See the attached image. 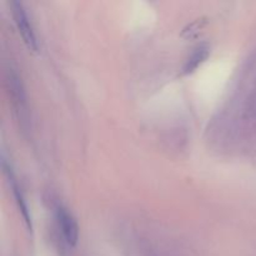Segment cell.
Here are the masks:
<instances>
[{"mask_svg": "<svg viewBox=\"0 0 256 256\" xmlns=\"http://www.w3.org/2000/svg\"><path fill=\"white\" fill-rule=\"evenodd\" d=\"M58 222H59V226L68 244L72 246L76 245L78 239H79V228H78L76 220L74 219V216L65 208H59Z\"/></svg>", "mask_w": 256, "mask_h": 256, "instance_id": "cell-2", "label": "cell"}, {"mask_svg": "<svg viewBox=\"0 0 256 256\" xmlns=\"http://www.w3.org/2000/svg\"><path fill=\"white\" fill-rule=\"evenodd\" d=\"M208 54H209V49L204 45L198 48L194 52H192V56L188 59V62H185L184 68H182V74H189V72H194L202 62L208 58Z\"/></svg>", "mask_w": 256, "mask_h": 256, "instance_id": "cell-3", "label": "cell"}, {"mask_svg": "<svg viewBox=\"0 0 256 256\" xmlns=\"http://www.w3.org/2000/svg\"><path fill=\"white\" fill-rule=\"evenodd\" d=\"M12 12H14L15 22H16L18 29H19V32L20 35H22V40H24L25 44L28 45V48H29L30 50L36 52L38 42H36V38H35L34 29H32V24H30L29 18H28L22 2H12Z\"/></svg>", "mask_w": 256, "mask_h": 256, "instance_id": "cell-1", "label": "cell"}, {"mask_svg": "<svg viewBox=\"0 0 256 256\" xmlns=\"http://www.w3.org/2000/svg\"><path fill=\"white\" fill-rule=\"evenodd\" d=\"M14 192H15V198H16L18 205H19L20 210H22V216H24L25 222H26V224H28V228H29V229L32 230V219H30L29 212H28V208H26V205H25V202H24V199H22V195L20 194V192H19V190H18L16 188H15V190H14Z\"/></svg>", "mask_w": 256, "mask_h": 256, "instance_id": "cell-4", "label": "cell"}]
</instances>
